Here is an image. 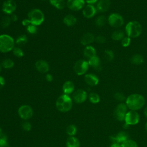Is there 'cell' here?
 Wrapping results in <instances>:
<instances>
[{"label":"cell","mask_w":147,"mask_h":147,"mask_svg":"<svg viewBox=\"0 0 147 147\" xmlns=\"http://www.w3.org/2000/svg\"><path fill=\"white\" fill-rule=\"evenodd\" d=\"M145 102L144 96L138 94H132L126 99V105L131 110H138L141 109Z\"/></svg>","instance_id":"cell-1"},{"label":"cell","mask_w":147,"mask_h":147,"mask_svg":"<svg viewBox=\"0 0 147 147\" xmlns=\"http://www.w3.org/2000/svg\"><path fill=\"white\" fill-rule=\"evenodd\" d=\"M142 32V25L137 21H131L125 26V33L127 36L130 38H137L139 37Z\"/></svg>","instance_id":"cell-2"},{"label":"cell","mask_w":147,"mask_h":147,"mask_svg":"<svg viewBox=\"0 0 147 147\" xmlns=\"http://www.w3.org/2000/svg\"><path fill=\"white\" fill-rule=\"evenodd\" d=\"M56 106L57 109L61 112L69 111L72 107V99L68 95L64 94L56 100Z\"/></svg>","instance_id":"cell-3"},{"label":"cell","mask_w":147,"mask_h":147,"mask_svg":"<svg viewBox=\"0 0 147 147\" xmlns=\"http://www.w3.org/2000/svg\"><path fill=\"white\" fill-rule=\"evenodd\" d=\"M14 40L10 36L3 34L0 35V52L6 53L14 48Z\"/></svg>","instance_id":"cell-4"},{"label":"cell","mask_w":147,"mask_h":147,"mask_svg":"<svg viewBox=\"0 0 147 147\" xmlns=\"http://www.w3.org/2000/svg\"><path fill=\"white\" fill-rule=\"evenodd\" d=\"M28 18L30 23L36 26L40 25L44 21V14L43 12L38 9L31 10L28 14Z\"/></svg>","instance_id":"cell-5"},{"label":"cell","mask_w":147,"mask_h":147,"mask_svg":"<svg viewBox=\"0 0 147 147\" xmlns=\"http://www.w3.org/2000/svg\"><path fill=\"white\" fill-rule=\"evenodd\" d=\"M107 22L113 28H119L124 24V20L121 15L118 13H111L107 18Z\"/></svg>","instance_id":"cell-6"},{"label":"cell","mask_w":147,"mask_h":147,"mask_svg":"<svg viewBox=\"0 0 147 147\" xmlns=\"http://www.w3.org/2000/svg\"><path fill=\"white\" fill-rule=\"evenodd\" d=\"M127 106L126 103H119L114 110V116L115 118L119 121L124 120L125 115L127 113Z\"/></svg>","instance_id":"cell-7"},{"label":"cell","mask_w":147,"mask_h":147,"mask_svg":"<svg viewBox=\"0 0 147 147\" xmlns=\"http://www.w3.org/2000/svg\"><path fill=\"white\" fill-rule=\"evenodd\" d=\"M89 66L88 61L83 59H80L75 63L74 69L78 75H82L87 71Z\"/></svg>","instance_id":"cell-8"},{"label":"cell","mask_w":147,"mask_h":147,"mask_svg":"<svg viewBox=\"0 0 147 147\" xmlns=\"http://www.w3.org/2000/svg\"><path fill=\"white\" fill-rule=\"evenodd\" d=\"M18 114L21 118L24 120H27L33 116V111L29 105H24L18 108Z\"/></svg>","instance_id":"cell-9"},{"label":"cell","mask_w":147,"mask_h":147,"mask_svg":"<svg viewBox=\"0 0 147 147\" xmlns=\"http://www.w3.org/2000/svg\"><path fill=\"white\" fill-rule=\"evenodd\" d=\"M124 120L125 123L129 126L134 125L138 123L140 121V115L136 111L130 110L127 112Z\"/></svg>","instance_id":"cell-10"},{"label":"cell","mask_w":147,"mask_h":147,"mask_svg":"<svg viewBox=\"0 0 147 147\" xmlns=\"http://www.w3.org/2000/svg\"><path fill=\"white\" fill-rule=\"evenodd\" d=\"M17 8L16 2L14 0H6L2 4V10L7 14H11Z\"/></svg>","instance_id":"cell-11"},{"label":"cell","mask_w":147,"mask_h":147,"mask_svg":"<svg viewBox=\"0 0 147 147\" xmlns=\"http://www.w3.org/2000/svg\"><path fill=\"white\" fill-rule=\"evenodd\" d=\"M68 9L73 11H78L83 9L85 5L84 0H67L66 3Z\"/></svg>","instance_id":"cell-12"},{"label":"cell","mask_w":147,"mask_h":147,"mask_svg":"<svg viewBox=\"0 0 147 147\" xmlns=\"http://www.w3.org/2000/svg\"><path fill=\"white\" fill-rule=\"evenodd\" d=\"M72 98L77 103H83L87 98L86 91L83 89H78L73 94Z\"/></svg>","instance_id":"cell-13"},{"label":"cell","mask_w":147,"mask_h":147,"mask_svg":"<svg viewBox=\"0 0 147 147\" xmlns=\"http://www.w3.org/2000/svg\"><path fill=\"white\" fill-rule=\"evenodd\" d=\"M96 11V7H95L93 5L87 4L83 8V15L87 18H91L95 15Z\"/></svg>","instance_id":"cell-14"},{"label":"cell","mask_w":147,"mask_h":147,"mask_svg":"<svg viewBox=\"0 0 147 147\" xmlns=\"http://www.w3.org/2000/svg\"><path fill=\"white\" fill-rule=\"evenodd\" d=\"M129 135L125 131H120L115 136H111L110 137V140L113 143L117 142L119 144H122L128 140Z\"/></svg>","instance_id":"cell-15"},{"label":"cell","mask_w":147,"mask_h":147,"mask_svg":"<svg viewBox=\"0 0 147 147\" xmlns=\"http://www.w3.org/2000/svg\"><path fill=\"white\" fill-rule=\"evenodd\" d=\"M111 5L110 0H99L97 2L96 9V10L100 13L107 11Z\"/></svg>","instance_id":"cell-16"},{"label":"cell","mask_w":147,"mask_h":147,"mask_svg":"<svg viewBox=\"0 0 147 147\" xmlns=\"http://www.w3.org/2000/svg\"><path fill=\"white\" fill-rule=\"evenodd\" d=\"M35 67L38 72L42 74L47 73L49 69L48 63L43 60H37L35 63Z\"/></svg>","instance_id":"cell-17"},{"label":"cell","mask_w":147,"mask_h":147,"mask_svg":"<svg viewBox=\"0 0 147 147\" xmlns=\"http://www.w3.org/2000/svg\"><path fill=\"white\" fill-rule=\"evenodd\" d=\"M84 80L86 84L90 86H95L99 83V78L94 74H87L85 75Z\"/></svg>","instance_id":"cell-18"},{"label":"cell","mask_w":147,"mask_h":147,"mask_svg":"<svg viewBox=\"0 0 147 147\" xmlns=\"http://www.w3.org/2000/svg\"><path fill=\"white\" fill-rule=\"evenodd\" d=\"M95 36L92 33L90 32H87L84 33L82 36L80 41L82 45L87 46L95 41Z\"/></svg>","instance_id":"cell-19"},{"label":"cell","mask_w":147,"mask_h":147,"mask_svg":"<svg viewBox=\"0 0 147 147\" xmlns=\"http://www.w3.org/2000/svg\"><path fill=\"white\" fill-rule=\"evenodd\" d=\"M88 63L90 66L92 67L95 70L100 71L102 69L101 62L99 57L98 56H95L89 59H88Z\"/></svg>","instance_id":"cell-20"},{"label":"cell","mask_w":147,"mask_h":147,"mask_svg":"<svg viewBox=\"0 0 147 147\" xmlns=\"http://www.w3.org/2000/svg\"><path fill=\"white\" fill-rule=\"evenodd\" d=\"M83 55L88 59L96 56V52L95 48L91 45L86 46L83 50Z\"/></svg>","instance_id":"cell-21"},{"label":"cell","mask_w":147,"mask_h":147,"mask_svg":"<svg viewBox=\"0 0 147 147\" xmlns=\"http://www.w3.org/2000/svg\"><path fill=\"white\" fill-rule=\"evenodd\" d=\"M63 91L65 94L69 95L71 94L75 89V86L72 82L68 80L66 81L63 85L62 87Z\"/></svg>","instance_id":"cell-22"},{"label":"cell","mask_w":147,"mask_h":147,"mask_svg":"<svg viewBox=\"0 0 147 147\" xmlns=\"http://www.w3.org/2000/svg\"><path fill=\"white\" fill-rule=\"evenodd\" d=\"M76 21H77L76 18L72 14L67 15L63 18L64 24L68 26H74L76 23Z\"/></svg>","instance_id":"cell-23"},{"label":"cell","mask_w":147,"mask_h":147,"mask_svg":"<svg viewBox=\"0 0 147 147\" xmlns=\"http://www.w3.org/2000/svg\"><path fill=\"white\" fill-rule=\"evenodd\" d=\"M66 146L67 147H80V142L77 138L74 136H70L67 140Z\"/></svg>","instance_id":"cell-24"},{"label":"cell","mask_w":147,"mask_h":147,"mask_svg":"<svg viewBox=\"0 0 147 147\" xmlns=\"http://www.w3.org/2000/svg\"><path fill=\"white\" fill-rule=\"evenodd\" d=\"M144 57L140 54H134L130 58V62L134 65H140L144 62Z\"/></svg>","instance_id":"cell-25"},{"label":"cell","mask_w":147,"mask_h":147,"mask_svg":"<svg viewBox=\"0 0 147 147\" xmlns=\"http://www.w3.org/2000/svg\"><path fill=\"white\" fill-rule=\"evenodd\" d=\"M111 37L115 41L122 40L125 37V33L121 30H116L111 33Z\"/></svg>","instance_id":"cell-26"},{"label":"cell","mask_w":147,"mask_h":147,"mask_svg":"<svg viewBox=\"0 0 147 147\" xmlns=\"http://www.w3.org/2000/svg\"><path fill=\"white\" fill-rule=\"evenodd\" d=\"M0 147H9L7 136L0 127Z\"/></svg>","instance_id":"cell-27"},{"label":"cell","mask_w":147,"mask_h":147,"mask_svg":"<svg viewBox=\"0 0 147 147\" xmlns=\"http://www.w3.org/2000/svg\"><path fill=\"white\" fill-rule=\"evenodd\" d=\"M50 3L56 9H63L65 5V0H49Z\"/></svg>","instance_id":"cell-28"},{"label":"cell","mask_w":147,"mask_h":147,"mask_svg":"<svg viewBox=\"0 0 147 147\" xmlns=\"http://www.w3.org/2000/svg\"><path fill=\"white\" fill-rule=\"evenodd\" d=\"M107 21L106 17L104 15L99 16L95 20V24L98 27H103Z\"/></svg>","instance_id":"cell-29"},{"label":"cell","mask_w":147,"mask_h":147,"mask_svg":"<svg viewBox=\"0 0 147 147\" xmlns=\"http://www.w3.org/2000/svg\"><path fill=\"white\" fill-rule=\"evenodd\" d=\"M1 65L3 68L6 69H10L13 67L14 63V61L10 59H4L1 63Z\"/></svg>","instance_id":"cell-30"},{"label":"cell","mask_w":147,"mask_h":147,"mask_svg":"<svg viewBox=\"0 0 147 147\" xmlns=\"http://www.w3.org/2000/svg\"><path fill=\"white\" fill-rule=\"evenodd\" d=\"M88 99L90 102L94 104L98 103L100 101V97L97 93L91 92L88 95Z\"/></svg>","instance_id":"cell-31"},{"label":"cell","mask_w":147,"mask_h":147,"mask_svg":"<svg viewBox=\"0 0 147 147\" xmlns=\"http://www.w3.org/2000/svg\"><path fill=\"white\" fill-rule=\"evenodd\" d=\"M77 132V127L75 125L71 124L67 126L66 129V133L69 136H74Z\"/></svg>","instance_id":"cell-32"},{"label":"cell","mask_w":147,"mask_h":147,"mask_svg":"<svg viewBox=\"0 0 147 147\" xmlns=\"http://www.w3.org/2000/svg\"><path fill=\"white\" fill-rule=\"evenodd\" d=\"M27 41L28 38L26 36L25 34H21L17 37L16 41V43L18 45H24L27 42Z\"/></svg>","instance_id":"cell-33"},{"label":"cell","mask_w":147,"mask_h":147,"mask_svg":"<svg viewBox=\"0 0 147 147\" xmlns=\"http://www.w3.org/2000/svg\"><path fill=\"white\" fill-rule=\"evenodd\" d=\"M104 57L107 61H111L114 58V54L111 50L106 49L104 51Z\"/></svg>","instance_id":"cell-34"},{"label":"cell","mask_w":147,"mask_h":147,"mask_svg":"<svg viewBox=\"0 0 147 147\" xmlns=\"http://www.w3.org/2000/svg\"><path fill=\"white\" fill-rule=\"evenodd\" d=\"M11 22V21L10 20V17L6 16H4L3 17H2V18L1 21V25L2 28H6L10 25Z\"/></svg>","instance_id":"cell-35"},{"label":"cell","mask_w":147,"mask_h":147,"mask_svg":"<svg viewBox=\"0 0 147 147\" xmlns=\"http://www.w3.org/2000/svg\"><path fill=\"white\" fill-rule=\"evenodd\" d=\"M122 147H138L137 144L133 140L128 139L124 142L121 144Z\"/></svg>","instance_id":"cell-36"},{"label":"cell","mask_w":147,"mask_h":147,"mask_svg":"<svg viewBox=\"0 0 147 147\" xmlns=\"http://www.w3.org/2000/svg\"><path fill=\"white\" fill-rule=\"evenodd\" d=\"M14 55L17 57H22L24 56V52L20 47H16L12 50Z\"/></svg>","instance_id":"cell-37"},{"label":"cell","mask_w":147,"mask_h":147,"mask_svg":"<svg viewBox=\"0 0 147 147\" xmlns=\"http://www.w3.org/2000/svg\"><path fill=\"white\" fill-rule=\"evenodd\" d=\"M26 30L29 33L35 34L37 32V26L31 24L28 26H26Z\"/></svg>","instance_id":"cell-38"},{"label":"cell","mask_w":147,"mask_h":147,"mask_svg":"<svg viewBox=\"0 0 147 147\" xmlns=\"http://www.w3.org/2000/svg\"><path fill=\"white\" fill-rule=\"evenodd\" d=\"M130 42H131V38L128 36L125 37L121 40V45L123 47H127L130 44Z\"/></svg>","instance_id":"cell-39"},{"label":"cell","mask_w":147,"mask_h":147,"mask_svg":"<svg viewBox=\"0 0 147 147\" xmlns=\"http://www.w3.org/2000/svg\"><path fill=\"white\" fill-rule=\"evenodd\" d=\"M114 97L116 100H117L118 101H121V102L123 101L126 99L124 94L121 92H115L114 95Z\"/></svg>","instance_id":"cell-40"},{"label":"cell","mask_w":147,"mask_h":147,"mask_svg":"<svg viewBox=\"0 0 147 147\" xmlns=\"http://www.w3.org/2000/svg\"><path fill=\"white\" fill-rule=\"evenodd\" d=\"M95 41L98 44H104L106 42V38L105 36H103L102 35H99L95 38Z\"/></svg>","instance_id":"cell-41"},{"label":"cell","mask_w":147,"mask_h":147,"mask_svg":"<svg viewBox=\"0 0 147 147\" xmlns=\"http://www.w3.org/2000/svg\"><path fill=\"white\" fill-rule=\"evenodd\" d=\"M22 129L25 131H30L31 130V128H32L31 124L29 122H24L22 123Z\"/></svg>","instance_id":"cell-42"},{"label":"cell","mask_w":147,"mask_h":147,"mask_svg":"<svg viewBox=\"0 0 147 147\" xmlns=\"http://www.w3.org/2000/svg\"><path fill=\"white\" fill-rule=\"evenodd\" d=\"M22 24L25 26H28V25H29L30 24H31L30 20L28 18L26 19H24L22 20Z\"/></svg>","instance_id":"cell-43"},{"label":"cell","mask_w":147,"mask_h":147,"mask_svg":"<svg viewBox=\"0 0 147 147\" xmlns=\"http://www.w3.org/2000/svg\"><path fill=\"white\" fill-rule=\"evenodd\" d=\"M5 84V79L3 78V77H2V76L0 75V89L2 88L4 86Z\"/></svg>","instance_id":"cell-44"},{"label":"cell","mask_w":147,"mask_h":147,"mask_svg":"<svg viewBox=\"0 0 147 147\" xmlns=\"http://www.w3.org/2000/svg\"><path fill=\"white\" fill-rule=\"evenodd\" d=\"M10 18L11 21H13V22H16L18 20L17 16L16 14H11V16H10Z\"/></svg>","instance_id":"cell-45"},{"label":"cell","mask_w":147,"mask_h":147,"mask_svg":"<svg viewBox=\"0 0 147 147\" xmlns=\"http://www.w3.org/2000/svg\"><path fill=\"white\" fill-rule=\"evenodd\" d=\"M45 79L48 82H52L53 80V76L50 74H47L45 76Z\"/></svg>","instance_id":"cell-46"},{"label":"cell","mask_w":147,"mask_h":147,"mask_svg":"<svg viewBox=\"0 0 147 147\" xmlns=\"http://www.w3.org/2000/svg\"><path fill=\"white\" fill-rule=\"evenodd\" d=\"M84 1L88 4H91V5H93L94 3H95L98 1V0H84Z\"/></svg>","instance_id":"cell-47"},{"label":"cell","mask_w":147,"mask_h":147,"mask_svg":"<svg viewBox=\"0 0 147 147\" xmlns=\"http://www.w3.org/2000/svg\"><path fill=\"white\" fill-rule=\"evenodd\" d=\"M110 147H122V146H121V144L114 142V143H113L111 145Z\"/></svg>","instance_id":"cell-48"},{"label":"cell","mask_w":147,"mask_h":147,"mask_svg":"<svg viewBox=\"0 0 147 147\" xmlns=\"http://www.w3.org/2000/svg\"><path fill=\"white\" fill-rule=\"evenodd\" d=\"M144 115L145 116V117L147 118V107L145 109L144 111Z\"/></svg>","instance_id":"cell-49"},{"label":"cell","mask_w":147,"mask_h":147,"mask_svg":"<svg viewBox=\"0 0 147 147\" xmlns=\"http://www.w3.org/2000/svg\"><path fill=\"white\" fill-rule=\"evenodd\" d=\"M145 130L147 131V122H146L145 125Z\"/></svg>","instance_id":"cell-50"},{"label":"cell","mask_w":147,"mask_h":147,"mask_svg":"<svg viewBox=\"0 0 147 147\" xmlns=\"http://www.w3.org/2000/svg\"><path fill=\"white\" fill-rule=\"evenodd\" d=\"M1 65H0V72H1Z\"/></svg>","instance_id":"cell-51"},{"label":"cell","mask_w":147,"mask_h":147,"mask_svg":"<svg viewBox=\"0 0 147 147\" xmlns=\"http://www.w3.org/2000/svg\"><path fill=\"white\" fill-rule=\"evenodd\" d=\"M41 1H45V0H41Z\"/></svg>","instance_id":"cell-52"}]
</instances>
